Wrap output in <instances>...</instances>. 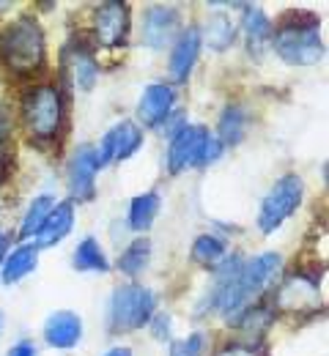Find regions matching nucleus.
<instances>
[{"mask_svg": "<svg viewBox=\"0 0 329 356\" xmlns=\"http://www.w3.org/2000/svg\"><path fill=\"white\" fill-rule=\"evenodd\" d=\"M241 31H244V42H247L252 55L264 52V47L272 42V22L258 6H244Z\"/></svg>", "mask_w": 329, "mask_h": 356, "instance_id": "2eb2a0df", "label": "nucleus"}, {"mask_svg": "<svg viewBox=\"0 0 329 356\" xmlns=\"http://www.w3.org/2000/svg\"><path fill=\"white\" fill-rule=\"evenodd\" d=\"M151 264V241L143 236V238H135L118 258V271L127 274V277H138L143 274Z\"/></svg>", "mask_w": 329, "mask_h": 356, "instance_id": "aec40b11", "label": "nucleus"}, {"mask_svg": "<svg viewBox=\"0 0 329 356\" xmlns=\"http://www.w3.org/2000/svg\"><path fill=\"white\" fill-rule=\"evenodd\" d=\"M83 340V321L74 310H55L45 321V343L58 351H72Z\"/></svg>", "mask_w": 329, "mask_h": 356, "instance_id": "9b49d317", "label": "nucleus"}, {"mask_svg": "<svg viewBox=\"0 0 329 356\" xmlns=\"http://www.w3.org/2000/svg\"><path fill=\"white\" fill-rule=\"evenodd\" d=\"M157 315V296L154 291L127 282L118 285L107 305V326L113 332H135L148 326V321Z\"/></svg>", "mask_w": 329, "mask_h": 356, "instance_id": "20e7f679", "label": "nucleus"}, {"mask_svg": "<svg viewBox=\"0 0 329 356\" xmlns=\"http://www.w3.org/2000/svg\"><path fill=\"white\" fill-rule=\"evenodd\" d=\"M45 52H47V39L36 17L22 14L17 17L0 36V55L3 63L17 74L25 77L36 69L45 66Z\"/></svg>", "mask_w": 329, "mask_h": 356, "instance_id": "f03ea898", "label": "nucleus"}, {"mask_svg": "<svg viewBox=\"0 0 329 356\" xmlns=\"http://www.w3.org/2000/svg\"><path fill=\"white\" fill-rule=\"evenodd\" d=\"M72 77L77 83L80 90H91L96 86V77H99V69H96V60L88 52H77L74 58V66H72Z\"/></svg>", "mask_w": 329, "mask_h": 356, "instance_id": "b1692460", "label": "nucleus"}, {"mask_svg": "<svg viewBox=\"0 0 329 356\" xmlns=\"http://www.w3.org/2000/svg\"><path fill=\"white\" fill-rule=\"evenodd\" d=\"M6 356H36V346H33L31 340H22V343L11 346V348H8V354H6Z\"/></svg>", "mask_w": 329, "mask_h": 356, "instance_id": "cd10ccee", "label": "nucleus"}, {"mask_svg": "<svg viewBox=\"0 0 329 356\" xmlns=\"http://www.w3.org/2000/svg\"><path fill=\"white\" fill-rule=\"evenodd\" d=\"M52 206H55V197H52V195H39V197H33L31 206H28V211H25V220L19 225V236H22V238L36 236V230L42 227V222H45V217L49 214Z\"/></svg>", "mask_w": 329, "mask_h": 356, "instance_id": "5701e85b", "label": "nucleus"}, {"mask_svg": "<svg viewBox=\"0 0 329 356\" xmlns=\"http://www.w3.org/2000/svg\"><path fill=\"white\" fill-rule=\"evenodd\" d=\"M72 266L77 271H86V274H104V271H110V261L94 236H86L74 250Z\"/></svg>", "mask_w": 329, "mask_h": 356, "instance_id": "a211bd4d", "label": "nucleus"}, {"mask_svg": "<svg viewBox=\"0 0 329 356\" xmlns=\"http://www.w3.org/2000/svg\"><path fill=\"white\" fill-rule=\"evenodd\" d=\"M141 145H143V132L135 121L115 124L110 132H104L102 143L94 148L99 170L107 168V165H115V162H127L132 154L141 151Z\"/></svg>", "mask_w": 329, "mask_h": 356, "instance_id": "0eeeda50", "label": "nucleus"}, {"mask_svg": "<svg viewBox=\"0 0 329 356\" xmlns=\"http://www.w3.org/2000/svg\"><path fill=\"white\" fill-rule=\"evenodd\" d=\"M305 200V181L296 173H288L275 181L269 195L261 200L258 209V230L261 233H275L288 217L296 214V209Z\"/></svg>", "mask_w": 329, "mask_h": 356, "instance_id": "423d86ee", "label": "nucleus"}, {"mask_svg": "<svg viewBox=\"0 0 329 356\" xmlns=\"http://www.w3.org/2000/svg\"><path fill=\"white\" fill-rule=\"evenodd\" d=\"M22 121L36 140H52L63 124V99L52 86H36L22 96Z\"/></svg>", "mask_w": 329, "mask_h": 356, "instance_id": "39448f33", "label": "nucleus"}, {"mask_svg": "<svg viewBox=\"0 0 329 356\" xmlns=\"http://www.w3.org/2000/svg\"><path fill=\"white\" fill-rule=\"evenodd\" d=\"M200 47H203V33H200V28L192 25V28H184V31L179 33V39H176V44H173V52H170V63H168L173 80H179V83L187 80L192 66L198 63Z\"/></svg>", "mask_w": 329, "mask_h": 356, "instance_id": "4468645a", "label": "nucleus"}, {"mask_svg": "<svg viewBox=\"0 0 329 356\" xmlns=\"http://www.w3.org/2000/svg\"><path fill=\"white\" fill-rule=\"evenodd\" d=\"M72 227H74V203L72 200H63V203H55L52 209H49V214L45 217V222L42 227L36 230V250H47V247H55L61 238H66L69 233H72Z\"/></svg>", "mask_w": 329, "mask_h": 356, "instance_id": "ddd939ff", "label": "nucleus"}, {"mask_svg": "<svg viewBox=\"0 0 329 356\" xmlns=\"http://www.w3.org/2000/svg\"><path fill=\"white\" fill-rule=\"evenodd\" d=\"M206 36L209 47L217 52V49H228L236 42V25L228 19V14H214L206 25V31H200Z\"/></svg>", "mask_w": 329, "mask_h": 356, "instance_id": "412c9836", "label": "nucleus"}, {"mask_svg": "<svg viewBox=\"0 0 329 356\" xmlns=\"http://www.w3.org/2000/svg\"><path fill=\"white\" fill-rule=\"evenodd\" d=\"M223 143L211 137L206 127L184 124L179 132L170 134L168 145V173H184L189 168H209L223 156Z\"/></svg>", "mask_w": 329, "mask_h": 356, "instance_id": "7ed1b4c3", "label": "nucleus"}, {"mask_svg": "<svg viewBox=\"0 0 329 356\" xmlns=\"http://www.w3.org/2000/svg\"><path fill=\"white\" fill-rule=\"evenodd\" d=\"M225 250L228 247H225L223 238H217L211 233H203V236H198L192 241V261H198V264H220L228 255Z\"/></svg>", "mask_w": 329, "mask_h": 356, "instance_id": "4be33fe9", "label": "nucleus"}, {"mask_svg": "<svg viewBox=\"0 0 329 356\" xmlns=\"http://www.w3.org/2000/svg\"><path fill=\"white\" fill-rule=\"evenodd\" d=\"M0 334H3V312H0Z\"/></svg>", "mask_w": 329, "mask_h": 356, "instance_id": "7c9ffc66", "label": "nucleus"}, {"mask_svg": "<svg viewBox=\"0 0 329 356\" xmlns=\"http://www.w3.org/2000/svg\"><path fill=\"white\" fill-rule=\"evenodd\" d=\"M104 356H132V351H129V348H124V346H118V348H110Z\"/></svg>", "mask_w": 329, "mask_h": 356, "instance_id": "c756f323", "label": "nucleus"}, {"mask_svg": "<svg viewBox=\"0 0 329 356\" xmlns=\"http://www.w3.org/2000/svg\"><path fill=\"white\" fill-rule=\"evenodd\" d=\"M8 244H11V241H8V236L0 230V264H3V261H6V255H8Z\"/></svg>", "mask_w": 329, "mask_h": 356, "instance_id": "c85d7f7f", "label": "nucleus"}, {"mask_svg": "<svg viewBox=\"0 0 329 356\" xmlns=\"http://www.w3.org/2000/svg\"><path fill=\"white\" fill-rule=\"evenodd\" d=\"M148 326H151V334H154L157 340H162V343L170 340V318H168V315H154V318L148 321Z\"/></svg>", "mask_w": 329, "mask_h": 356, "instance_id": "bb28decb", "label": "nucleus"}, {"mask_svg": "<svg viewBox=\"0 0 329 356\" xmlns=\"http://www.w3.org/2000/svg\"><path fill=\"white\" fill-rule=\"evenodd\" d=\"M173 104H176V90H173V86L154 83V86H148V88L143 90L141 104H138V118H141L143 127H151V129L154 127H162L168 121Z\"/></svg>", "mask_w": 329, "mask_h": 356, "instance_id": "f8f14e48", "label": "nucleus"}, {"mask_svg": "<svg viewBox=\"0 0 329 356\" xmlns=\"http://www.w3.org/2000/svg\"><path fill=\"white\" fill-rule=\"evenodd\" d=\"M179 25H182L179 8H173V6H148L145 14H143L141 28L143 44L151 47V49H162L176 39Z\"/></svg>", "mask_w": 329, "mask_h": 356, "instance_id": "6e6552de", "label": "nucleus"}, {"mask_svg": "<svg viewBox=\"0 0 329 356\" xmlns=\"http://www.w3.org/2000/svg\"><path fill=\"white\" fill-rule=\"evenodd\" d=\"M94 33L96 39H99V44L104 47L124 44L127 42V33H129V6L121 3V0L102 3L96 8Z\"/></svg>", "mask_w": 329, "mask_h": 356, "instance_id": "1a4fd4ad", "label": "nucleus"}, {"mask_svg": "<svg viewBox=\"0 0 329 356\" xmlns=\"http://www.w3.org/2000/svg\"><path fill=\"white\" fill-rule=\"evenodd\" d=\"M99 173L96 151L91 145H80L69 159V192L74 200H91L94 197V181Z\"/></svg>", "mask_w": 329, "mask_h": 356, "instance_id": "9d476101", "label": "nucleus"}, {"mask_svg": "<svg viewBox=\"0 0 329 356\" xmlns=\"http://www.w3.org/2000/svg\"><path fill=\"white\" fill-rule=\"evenodd\" d=\"M11 165V132H8V121L0 115V168Z\"/></svg>", "mask_w": 329, "mask_h": 356, "instance_id": "a878e982", "label": "nucleus"}, {"mask_svg": "<svg viewBox=\"0 0 329 356\" xmlns=\"http://www.w3.org/2000/svg\"><path fill=\"white\" fill-rule=\"evenodd\" d=\"M244 127H247V113L239 104H228L220 113V124H217V140L223 145H236L244 137Z\"/></svg>", "mask_w": 329, "mask_h": 356, "instance_id": "6ab92c4d", "label": "nucleus"}, {"mask_svg": "<svg viewBox=\"0 0 329 356\" xmlns=\"http://www.w3.org/2000/svg\"><path fill=\"white\" fill-rule=\"evenodd\" d=\"M321 22L316 14L291 11L280 19V31H272V44L278 49L280 60L291 66H313L324 58L327 47L319 33Z\"/></svg>", "mask_w": 329, "mask_h": 356, "instance_id": "f257e3e1", "label": "nucleus"}, {"mask_svg": "<svg viewBox=\"0 0 329 356\" xmlns=\"http://www.w3.org/2000/svg\"><path fill=\"white\" fill-rule=\"evenodd\" d=\"M157 214H159V195H157V192H143V195L129 200L127 225H129V230L143 233V230H148V227L154 225Z\"/></svg>", "mask_w": 329, "mask_h": 356, "instance_id": "f3484780", "label": "nucleus"}, {"mask_svg": "<svg viewBox=\"0 0 329 356\" xmlns=\"http://www.w3.org/2000/svg\"><path fill=\"white\" fill-rule=\"evenodd\" d=\"M39 264V250L36 244H19L17 250H11L3 261V268H0V280L6 285H14L19 282L22 277H28Z\"/></svg>", "mask_w": 329, "mask_h": 356, "instance_id": "dca6fc26", "label": "nucleus"}, {"mask_svg": "<svg viewBox=\"0 0 329 356\" xmlns=\"http://www.w3.org/2000/svg\"><path fill=\"white\" fill-rule=\"evenodd\" d=\"M206 348V334H192L187 340L173 343V354L170 356H200Z\"/></svg>", "mask_w": 329, "mask_h": 356, "instance_id": "393cba45", "label": "nucleus"}]
</instances>
